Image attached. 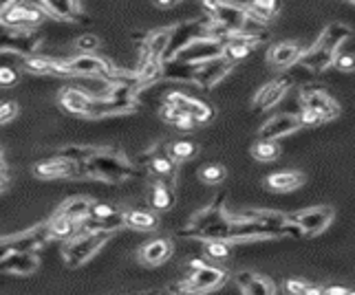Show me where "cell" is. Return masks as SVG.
I'll return each mask as SVG.
<instances>
[{
  "label": "cell",
  "mask_w": 355,
  "mask_h": 295,
  "mask_svg": "<svg viewBox=\"0 0 355 295\" xmlns=\"http://www.w3.org/2000/svg\"><path fill=\"white\" fill-rule=\"evenodd\" d=\"M148 170L159 181L166 183V186H173V181L177 177V163L168 157V152L148 154Z\"/></svg>",
  "instance_id": "25"
},
{
  "label": "cell",
  "mask_w": 355,
  "mask_h": 295,
  "mask_svg": "<svg viewBox=\"0 0 355 295\" xmlns=\"http://www.w3.org/2000/svg\"><path fill=\"white\" fill-rule=\"evenodd\" d=\"M302 175L300 172H276V175L265 179V186L274 192H291L302 186Z\"/></svg>",
  "instance_id": "28"
},
{
  "label": "cell",
  "mask_w": 355,
  "mask_h": 295,
  "mask_svg": "<svg viewBox=\"0 0 355 295\" xmlns=\"http://www.w3.org/2000/svg\"><path fill=\"white\" fill-rule=\"evenodd\" d=\"M150 203L155 210H170L175 203V192H173V186H166V183L157 181L155 188H153V194H150Z\"/></svg>",
  "instance_id": "33"
},
{
  "label": "cell",
  "mask_w": 355,
  "mask_h": 295,
  "mask_svg": "<svg viewBox=\"0 0 355 295\" xmlns=\"http://www.w3.org/2000/svg\"><path fill=\"white\" fill-rule=\"evenodd\" d=\"M334 66L345 71V73H351L355 71V55L353 53H338L336 60H334Z\"/></svg>",
  "instance_id": "43"
},
{
  "label": "cell",
  "mask_w": 355,
  "mask_h": 295,
  "mask_svg": "<svg viewBox=\"0 0 355 295\" xmlns=\"http://www.w3.org/2000/svg\"><path fill=\"white\" fill-rule=\"evenodd\" d=\"M155 3H157L159 7H173V5H177V3H183V0H155Z\"/></svg>",
  "instance_id": "52"
},
{
  "label": "cell",
  "mask_w": 355,
  "mask_h": 295,
  "mask_svg": "<svg viewBox=\"0 0 355 295\" xmlns=\"http://www.w3.org/2000/svg\"><path fill=\"white\" fill-rule=\"evenodd\" d=\"M18 82V71L11 66H0V86H14Z\"/></svg>",
  "instance_id": "46"
},
{
  "label": "cell",
  "mask_w": 355,
  "mask_h": 295,
  "mask_svg": "<svg viewBox=\"0 0 355 295\" xmlns=\"http://www.w3.org/2000/svg\"><path fill=\"white\" fill-rule=\"evenodd\" d=\"M300 104L307 110H315L324 121L336 119L340 113V106L331 100V95L322 89H304L300 95Z\"/></svg>",
  "instance_id": "15"
},
{
  "label": "cell",
  "mask_w": 355,
  "mask_h": 295,
  "mask_svg": "<svg viewBox=\"0 0 355 295\" xmlns=\"http://www.w3.org/2000/svg\"><path fill=\"white\" fill-rule=\"evenodd\" d=\"M300 119L293 113H280L276 117H272L269 121H265L261 128V139H269V141H278L280 137H287V134L300 130Z\"/></svg>",
  "instance_id": "19"
},
{
  "label": "cell",
  "mask_w": 355,
  "mask_h": 295,
  "mask_svg": "<svg viewBox=\"0 0 355 295\" xmlns=\"http://www.w3.org/2000/svg\"><path fill=\"white\" fill-rule=\"evenodd\" d=\"M168 104H173L175 108L181 110V113L190 115L194 121H197V124H205V121H210L212 115H214V110L207 106L205 102L194 100V97H190L186 93H179V91L168 95Z\"/></svg>",
  "instance_id": "18"
},
{
  "label": "cell",
  "mask_w": 355,
  "mask_h": 295,
  "mask_svg": "<svg viewBox=\"0 0 355 295\" xmlns=\"http://www.w3.org/2000/svg\"><path fill=\"white\" fill-rule=\"evenodd\" d=\"M302 289H304V282H300V280H287L285 282V293L287 295H300Z\"/></svg>",
  "instance_id": "47"
},
{
  "label": "cell",
  "mask_w": 355,
  "mask_h": 295,
  "mask_svg": "<svg viewBox=\"0 0 355 295\" xmlns=\"http://www.w3.org/2000/svg\"><path fill=\"white\" fill-rule=\"evenodd\" d=\"M166 152H168V157L173 159L175 163H183V161H188V159H192L194 154H197V143H192V141H175Z\"/></svg>",
  "instance_id": "36"
},
{
  "label": "cell",
  "mask_w": 355,
  "mask_h": 295,
  "mask_svg": "<svg viewBox=\"0 0 355 295\" xmlns=\"http://www.w3.org/2000/svg\"><path fill=\"white\" fill-rule=\"evenodd\" d=\"M280 154V145L276 141H269V139H261L252 145V157L256 161H263V163H269V161H276Z\"/></svg>",
  "instance_id": "35"
},
{
  "label": "cell",
  "mask_w": 355,
  "mask_h": 295,
  "mask_svg": "<svg viewBox=\"0 0 355 295\" xmlns=\"http://www.w3.org/2000/svg\"><path fill=\"white\" fill-rule=\"evenodd\" d=\"M170 293L173 295H201L190 280H183V282H177V285L170 287Z\"/></svg>",
  "instance_id": "45"
},
{
  "label": "cell",
  "mask_w": 355,
  "mask_h": 295,
  "mask_svg": "<svg viewBox=\"0 0 355 295\" xmlns=\"http://www.w3.org/2000/svg\"><path fill=\"white\" fill-rule=\"evenodd\" d=\"M42 44V35L31 29L9 27L0 22V53H18L22 57H29L38 53Z\"/></svg>",
  "instance_id": "5"
},
{
  "label": "cell",
  "mask_w": 355,
  "mask_h": 295,
  "mask_svg": "<svg viewBox=\"0 0 355 295\" xmlns=\"http://www.w3.org/2000/svg\"><path fill=\"white\" fill-rule=\"evenodd\" d=\"M225 55V44L216 38H201L194 40L188 46H183L181 51L173 57L177 62L183 64H203V62H212Z\"/></svg>",
  "instance_id": "8"
},
{
  "label": "cell",
  "mask_w": 355,
  "mask_h": 295,
  "mask_svg": "<svg viewBox=\"0 0 355 295\" xmlns=\"http://www.w3.org/2000/svg\"><path fill=\"white\" fill-rule=\"evenodd\" d=\"M51 238V231H49V225H40L33 227L27 233H20V236L14 238H5L0 240V260L9 253H18V251H35L38 247Z\"/></svg>",
  "instance_id": "9"
},
{
  "label": "cell",
  "mask_w": 355,
  "mask_h": 295,
  "mask_svg": "<svg viewBox=\"0 0 355 295\" xmlns=\"http://www.w3.org/2000/svg\"><path fill=\"white\" fill-rule=\"evenodd\" d=\"M205 256L214 258V260H223L230 256V244L225 240H210L205 244Z\"/></svg>",
  "instance_id": "39"
},
{
  "label": "cell",
  "mask_w": 355,
  "mask_h": 295,
  "mask_svg": "<svg viewBox=\"0 0 355 295\" xmlns=\"http://www.w3.org/2000/svg\"><path fill=\"white\" fill-rule=\"evenodd\" d=\"M293 225H296L302 236H315V233H320L329 227L334 218V210L331 207H311V210H304L300 214H293V216H287Z\"/></svg>",
  "instance_id": "11"
},
{
  "label": "cell",
  "mask_w": 355,
  "mask_h": 295,
  "mask_svg": "<svg viewBox=\"0 0 355 295\" xmlns=\"http://www.w3.org/2000/svg\"><path fill=\"white\" fill-rule=\"evenodd\" d=\"M60 104H62V108H67L73 115L89 117L93 95L87 91H80V89H64L62 93H60Z\"/></svg>",
  "instance_id": "22"
},
{
  "label": "cell",
  "mask_w": 355,
  "mask_h": 295,
  "mask_svg": "<svg viewBox=\"0 0 355 295\" xmlns=\"http://www.w3.org/2000/svg\"><path fill=\"white\" fill-rule=\"evenodd\" d=\"M44 18H46V14L38 5H33V3H18V5H14L7 11L0 22L9 24V27L31 29V27H35V24H40Z\"/></svg>",
  "instance_id": "14"
},
{
  "label": "cell",
  "mask_w": 355,
  "mask_h": 295,
  "mask_svg": "<svg viewBox=\"0 0 355 295\" xmlns=\"http://www.w3.org/2000/svg\"><path fill=\"white\" fill-rule=\"evenodd\" d=\"M159 80H164V60H146L139 62L137 73H135V91L146 89Z\"/></svg>",
  "instance_id": "26"
},
{
  "label": "cell",
  "mask_w": 355,
  "mask_h": 295,
  "mask_svg": "<svg viewBox=\"0 0 355 295\" xmlns=\"http://www.w3.org/2000/svg\"><path fill=\"white\" fill-rule=\"evenodd\" d=\"M302 55V46L296 42H278L269 48L267 60L274 69H289L293 64H298V60Z\"/></svg>",
  "instance_id": "21"
},
{
  "label": "cell",
  "mask_w": 355,
  "mask_h": 295,
  "mask_svg": "<svg viewBox=\"0 0 355 295\" xmlns=\"http://www.w3.org/2000/svg\"><path fill=\"white\" fill-rule=\"evenodd\" d=\"M236 282L241 285V289L245 291V295H274L272 282L265 280V278L254 276V274H250V271L239 274Z\"/></svg>",
  "instance_id": "29"
},
{
  "label": "cell",
  "mask_w": 355,
  "mask_h": 295,
  "mask_svg": "<svg viewBox=\"0 0 355 295\" xmlns=\"http://www.w3.org/2000/svg\"><path fill=\"white\" fill-rule=\"evenodd\" d=\"M212 20L210 18H199V20H190V22H181L177 27H173V35H170V42L166 48L164 62L166 60H173L183 46H188L194 40L201 38H212Z\"/></svg>",
  "instance_id": "7"
},
{
  "label": "cell",
  "mask_w": 355,
  "mask_h": 295,
  "mask_svg": "<svg viewBox=\"0 0 355 295\" xmlns=\"http://www.w3.org/2000/svg\"><path fill=\"white\" fill-rule=\"evenodd\" d=\"M300 119V126H318V124H324V119L315 113V110H307V108H302V113L298 115Z\"/></svg>",
  "instance_id": "44"
},
{
  "label": "cell",
  "mask_w": 355,
  "mask_h": 295,
  "mask_svg": "<svg viewBox=\"0 0 355 295\" xmlns=\"http://www.w3.org/2000/svg\"><path fill=\"white\" fill-rule=\"evenodd\" d=\"M194 126H197V121H194L190 115H181V117L175 121V128H179V130H192Z\"/></svg>",
  "instance_id": "48"
},
{
  "label": "cell",
  "mask_w": 355,
  "mask_h": 295,
  "mask_svg": "<svg viewBox=\"0 0 355 295\" xmlns=\"http://www.w3.org/2000/svg\"><path fill=\"white\" fill-rule=\"evenodd\" d=\"M194 267H197V269H194L192 276L188 280L192 282L194 289H197L201 295L207 293V291H212V289H216V287H221L223 282H225V278H227L223 269H218V267L201 265V262H197Z\"/></svg>",
  "instance_id": "20"
},
{
  "label": "cell",
  "mask_w": 355,
  "mask_h": 295,
  "mask_svg": "<svg viewBox=\"0 0 355 295\" xmlns=\"http://www.w3.org/2000/svg\"><path fill=\"white\" fill-rule=\"evenodd\" d=\"M33 175L38 179L51 181V179H73V177H84L82 163L67 161L62 157L49 159V161H40L33 166Z\"/></svg>",
  "instance_id": "12"
},
{
  "label": "cell",
  "mask_w": 355,
  "mask_h": 295,
  "mask_svg": "<svg viewBox=\"0 0 355 295\" xmlns=\"http://www.w3.org/2000/svg\"><path fill=\"white\" fill-rule=\"evenodd\" d=\"M46 16L64 22H87V14L80 7V0H35Z\"/></svg>",
  "instance_id": "13"
},
{
  "label": "cell",
  "mask_w": 355,
  "mask_h": 295,
  "mask_svg": "<svg viewBox=\"0 0 355 295\" xmlns=\"http://www.w3.org/2000/svg\"><path fill=\"white\" fill-rule=\"evenodd\" d=\"M351 38V29L342 22H331L327 24V29L320 33L307 51H302L298 64H302L311 73H320L334 64V60L338 55V48Z\"/></svg>",
  "instance_id": "1"
},
{
  "label": "cell",
  "mask_w": 355,
  "mask_h": 295,
  "mask_svg": "<svg viewBox=\"0 0 355 295\" xmlns=\"http://www.w3.org/2000/svg\"><path fill=\"white\" fill-rule=\"evenodd\" d=\"M170 256H173V242L166 238H157V240H150L148 244H144L139 251V260L148 267H155V265L166 262Z\"/></svg>",
  "instance_id": "24"
},
{
  "label": "cell",
  "mask_w": 355,
  "mask_h": 295,
  "mask_svg": "<svg viewBox=\"0 0 355 295\" xmlns=\"http://www.w3.org/2000/svg\"><path fill=\"white\" fill-rule=\"evenodd\" d=\"M60 78H97L106 84H115L119 71L108 60L95 53H80L76 57L58 60Z\"/></svg>",
  "instance_id": "3"
},
{
  "label": "cell",
  "mask_w": 355,
  "mask_h": 295,
  "mask_svg": "<svg viewBox=\"0 0 355 295\" xmlns=\"http://www.w3.org/2000/svg\"><path fill=\"white\" fill-rule=\"evenodd\" d=\"M38 256L33 251H18L9 253L0 260V271L5 274H33L38 269Z\"/></svg>",
  "instance_id": "23"
},
{
  "label": "cell",
  "mask_w": 355,
  "mask_h": 295,
  "mask_svg": "<svg viewBox=\"0 0 355 295\" xmlns=\"http://www.w3.org/2000/svg\"><path fill=\"white\" fill-rule=\"evenodd\" d=\"M232 69H234V62L227 60L225 55L212 60V62H203L197 66V73H194V84H199L201 89H212V86L221 82Z\"/></svg>",
  "instance_id": "17"
},
{
  "label": "cell",
  "mask_w": 355,
  "mask_h": 295,
  "mask_svg": "<svg viewBox=\"0 0 355 295\" xmlns=\"http://www.w3.org/2000/svg\"><path fill=\"white\" fill-rule=\"evenodd\" d=\"M20 0H0V20H3V16L7 14V11L14 7V5H18Z\"/></svg>",
  "instance_id": "50"
},
{
  "label": "cell",
  "mask_w": 355,
  "mask_h": 295,
  "mask_svg": "<svg viewBox=\"0 0 355 295\" xmlns=\"http://www.w3.org/2000/svg\"><path fill=\"white\" fill-rule=\"evenodd\" d=\"M95 152H97V148H76V145H73V148H64L62 152H58V157H62V159L73 161V163H84Z\"/></svg>",
  "instance_id": "37"
},
{
  "label": "cell",
  "mask_w": 355,
  "mask_h": 295,
  "mask_svg": "<svg viewBox=\"0 0 355 295\" xmlns=\"http://www.w3.org/2000/svg\"><path fill=\"white\" fill-rule=\"evenodd\" d=\"M349 293V289H345V287H329V289H324V295H347Z\"/></svg>",
  "instance_id": "51"
},
{
  "label": "cell",
  "mask_w": 355,
  "mask_h": 295,
  "mask_svg": "<svg viewBox=\"0 0 355 295\" xmlns=\"http://www.w3.org/2000/svg\"><path fill=\"white\" fill-rule=\"evenodd\" d=\"M245 9H248V14L254 20L267 24L278 14V0H250V3L245 5Z\"/></svg>",
  "instance_id": "31"
},
{
  "label": "cell",
  "mask_w": 355,
  "mask_h": 295,
  "mask_svg": "<svg viewBox=\"0 0 355 295\" xmlns=\"http://www.w3.org/2000/svg\"><path fill=\"white\" fill-rule=\"evenodd\" d=\"M108 238H111V233H108V231H93V233L80 231V233H76V236L71 238V242L67 244V249H64L67 267L76 269V267L84 265L89 258H93V253H97L104 247Z\"/></svg>",
  "instance_id": "6"
},
{
  "label": "cell",
  "mask_w": 355,
  "mask_h": 295,
  "mask_svg": "<svg viewBox=\"0 0 355 295\" xmlns=\"http://www.w3.org/2000/svg\"><path fill=\"white\" fill-rule=\"evenodd\" d=\"M205 14L212 22L221 24L225 31H236V33H254V35H263L267 38V29L265 24L254 20L245 5H232L225 0H203Z\"/></svg>",
  "instance_id": "2"
},
{
  "label": "cell",
  "mask_w": 355,
  "mask_h": 295,
  "mask_svg": "<svg viewBox=\"0 0 355 295\" xmlns=\"http://www.w3.org/2000/svg\"><path fill=\"white\" fill-rule=\"evenodd\" d=\"M22 69L31 75H60L58 73V60L44 57V55H29L22 60Z\"/></svg>",
  "instance_id": "30"
},
{
  "label": "cell",
  "mask_w": 355,
  "mask_h": 295,
  "mask_svg": "<svg viewBox=\"0 0 355 295\" xmlns=\"http://www.w3.org/2000/svg\"><path fill=\"white\" fill-rule=\"evenodd\" d=\"M76 46L80 53H95L97 48H100V40H97L95 35H80L76 40Z\"/></svg>",
  "instance_id": "40"
},
{
  "label": "cell",
  "mask_w": 355,
  "mask_h": 295,
  "mask_svg": "<svg viewBox=\"0 0 355 295\" xmlns=\"http://www.w3.org/2000/svg\"><path fill=\"white\" fill-rule=\"evenodd\" d=\"M91 205H93V201L87 199V196H73V199H69V201H64L62 205H60L58 214H62L69 220H73V223L80 225L84 218H89Z\"/></svg>",
  "instance_id": "27"
},
{
  "label": "cell",
  "mask_w": 355,
  "mask_h": 295,
  "mask_svg": "<svg viewBox=\"0 0 355 295\" xmlns=\"http://www.w3.org/2000/svg\"><path fill=\"white\" fill-rule=\"evenodd\" d=\"M291 86H293V80L289 75H283V78H278V80L267 82L263 89L256 93V97H254V108L256 110H269V108H274L289 93Z\"/></svg>",
  "instance_id": "16"
},
{
  "label": "cell",
  "mask_w": 355,
  "mask_h": 295,
  "mask_svg": "<svg viewBox=\"0 0 355 295\" xmlns=\"http://www.w3.org/2000/svg\"><path fill=\"white\" fill-rule=\"evenodd\" d=\"M46 225H49V231H51V238H73L78 233V223H73V220H69L67 216L58 212Z\"/></svg>",
  "instance_id": "32"
},
{
  "label": "cell",
  "mask_w": 355,
  "mask_h": 295,
  "mask_svg": "<svg viewBox=\"0 0 355 295\" xmlns=\"http://www.w3.org/2000/svg\"><path fill=\"white\" fill-rule=\"evenodd\" d=\"M124 223L132 229L150 231L157 227V218L148 212H141V210H128V212H124Z\"/></svg>",
  "instance_id": "34"
},
{
  "label": "cell",
  "mask_w": 355,
  "mask_h": 295,
  "mask_svg": "<svg viewBox=\"0 0 355 295\" xmlns=\"http://www.w3.org/2000/svg\"><path fill=\"white\" fill-rule=\"evenodd\" d=\"M82 172L84 177H93L100 181H108V183H121L130 177L137 175L124 157L117 152H108V150H97L91 159L82 163Z\"/></svg>",
  "instance_id": "4"
},
{
  "label": "cell",
  "mask_w": 355,
  "mask_h": 295,
  "mask_svg": "<svg viewBox=\"0 0 355 295\" xmlns=\"http://www.w3.org/2000/svg\"><path fill=\"white\" fill-rule=\"evenodd\" d=\"M347 295H355V291H351V289H349V293H347Z\"/></svg>",
  "instance_id": "54"
},
{
  "label": "cell",
  "mask_w": 355,
  "mask_h": 295,
  "mask_svg": "<svg viewBox=\"0 0 355 295\" xmlns=\"http://www.w3.org/2000/svg\"><path fill=\"white\" fill-rule=\"evenodd\" d=\"M119 210L115 205H108V203H93L91 205V214L93 218H108V216H115Z\"/></svg>",
  "instance_id": "41"
},
{
  "label": "cell",
  "mask_w": 355,
  "mask_h": 295,
  "mask_svg": "<svg viewBox=\"0 0 355 295\" xmlns=\"http://www.w3.org/2000/svg\"><path fill=\"white\" fill-rule=\"evenodd\" d=\"M300 295H324V289L318 287V285H304Z\"/></svg>",
  "instance_id": "49"
},
{
  "label": "cell",
  "mask_w": 355,
  "mask_h": 295,
  "mask_svg": "<svg viewBox=\"0 0 355 295\" xmlns=\"http://www.w3.org/2000/svg\"><path fill=\"white\" fill-rule=\"evenodd\" d=\"M170 35H173V27L155 29L148 33H132V38L139 40V62H146V60H164Z\"/></svg>",
  "instance_id": "10"
},
{
  "label": "cell",
  "mask_w": 355,
  "mask_h": 295,
  "mask_svg": "<svg viewBox=\"0 0 355 295\" xmlns=\"http://www.w3.org/2000/svg\"><path fill=\"white\" fill-rule=\"evenodd\" d=\"M199 177H201L203 183H210V186H216V183H221V181L225 179V168H223V166H216V163L205 166V168H201Z\"/></svg>",
  "instance_id": "38"
},
{
  "label": "cell",
  "mask_w": 355,
  "mask_h": 295,
  "mask_svg": "<svg viewBox=\"0 0 355 295\" xmlns=\"http://www.w3.org/2000/svg\"><path fill=\"white\" fill-rule=\"evenodd\" d=\"M0 177H3V163H0Z\"/></svg>",
  "instance_id": "53"
},
{
  "label": "cell",
  "mask_w": 355,
  "mask_h": 295,
  "mask_svg": "<svg viewBox=\"0 0 355 295\" xmlns=\"http://www.w3.org/2000/svg\"><path fill=\"white\" fill-rule=\"evenodd\" d=\"M18 115V104L16 102H0V126L9 124L11 119Z\"/></svg>",
  "instance_id": "42"
},
{
  "label": "cell",
  "mask_w": 355,
  "mask_h": 295,
  "mask_svg": "<svg viewBox=\"0 0 355 295\" xmlns=\"http://www.w3.org/2000/svg\"><path fill=\"white\" fill-rule=\"evenodd\" d=\"M349 3H353V5H355V0H349Z\"/></svg>",
  "instance_id": "55"
}]
</instances>
